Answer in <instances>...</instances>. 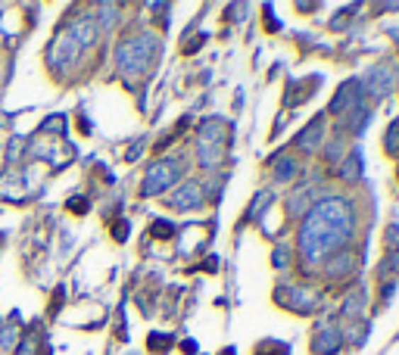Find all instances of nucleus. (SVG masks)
<instances>
[{"mask_svg": "<svg viewBox=\"0 0 399 355\" xmlns=\"http://www.w3.org/2000/svg\"><path fill=\"white\" fill-rule=\"evenodd\" d=\"M271 196H275L271 191H265V193H259V196H256V203H253V206H249V215L256 218V212H259L262 206H269V203H271Z\"/></svg>", "mask_w": 399, "mask_h": 355, "instance_id": "9d476101", "label": "nucleus"}, {"mask_svg": "<svg viewBox=\"0 0 399 355\" xmlns=\"http://www.w3.org/2000/svg\"><path fill=\"white\" fill-rule=\"evenodd\" d=\"M349 237H353V206L340 196H331L309 209L300 231V249L312 265H318L347 247Z\"/></svg>", "mask_w": 399, "mask_h": 355, "instance_id": "f257e3e1", "label": "nucleus"}, {"mask_svg": "<svg viewBox=\"0 0 399 355\" xmlns=\"http://www.w3.org/2000/svg\"><path fill=\"white\" fill-rule=\"evenodd\" d=\"M349 268H353V256H347V252H343V256H337V259L331 262L327 274H331V278H340V274H347Z\"/></svg>", "mask_w": 399, "mask_h": 355, "instance_id": "1a4fd4ad", "label": "nucleus"}, {"mask_svg": "<svg viewBox=\"0 0 399 355\" xmlns=\"http://www.w3.org/2000/svg\"><path fill=\"white\" fill-rule=\"evenodd\" d=\"M69 209H72V212H82V209H84V200H72V203H69Z\"/></svg>", "mask_w": 399, "mask_h": 355, "instance_id": "ddd939ff", "label": "nucleus"}, {"mask_svg": "<svg viewBox=\"0 0 399 355\" xmlns=\"http://www.w3.org/2000/svg\"><path fill=\"white\" fill-rule=\"evenodd\" d=\"M50 57H53V62H72L75 57H78V44L72 41V35H62L60 38V41L57 44H53V53H50Z\"/></svg>", "mask_w": 399, "mask_h": 355, "instance_id": "423d86ee", "label": "nucleus"}, {"mask_svg": "<svg viewBox=\"0 0 399 355\" xmlns=\"http://www.w3.org/2000/svg\"><path fill=\"white\" fill-rule=\"evenodd\" d=\"M322 128H325V122H322V118H315V122H312L309 128L300 134L296 147H303V150H315V147H318V134H322Z\"/></svg>", "mask_w": 399, "mask_h": 355, "instance_id": "6e6552de", "label": "nucleus"}, {"mask_svg": "<svg viewBox=\"0 0 399 355\" xmlns=\"http://www.w3.org/2000/svg\"><path fill=\"white\" fill-rule=\"evenodd\" d=\"M197 150H200V159L213 169V165H218V159H222L225 153V128L218 122H206L203 125V134L197 140Z\"/></svg>", "mask_w": 399, "mask_h": 355, "instance_id": "7ed1b4c3", "label": "nucleus"}, {"mask_svg": "<svg viewBox=\"0 0 399 355\" xmlns=\"http://www.w3.org/2000/svg\"><path fill=\"white\" fill-rule=\"evenodd\" d=\"M153 53H156V38L153 35H140V38L125 41L119 47V66H122V72H128V75L144 72V69L153 62Z\"/></svg>", "mask_w": 399, "mask_h": 355, "instance_id": "f03ea898", "label": "nucleus"}, {"mask_svg": "<svg viewBox=\"0 0 399 355\" xmlns=\"http://www.w3.org/2000/svg\"><path fill=\"white\" fill-rule=\"evenodd\" d=\"M172 206L175 209H197L203 206V187L200 184H184V187H178L175 193H172Z\"/></svg>", "mask_w": 399, "mask_h": 355, "instance_id": "39448f33", "label": "nucleus"}, {"mask_svg": "<svg viewBox=\"0 0 399 355\" xmlns=\"http://www.w3.org/2000/svg\"><path fill=\"white\" fill-rule=\"evenodd\" d=\"M178 175H181V169H178V162H172V159L150 165V171H147V178H144V193L150 196V193L169 191V187L178 181Z\"/></svg>", "mask_w": 399, "mask_h": 355, "instance_id": "20e7f679", "label": "nucleus"}, {"mask_svg": "<svg viewBox=\"0 0 399 355\" xmlns=\"http://www.w3.org/2000/svg\"><path fill=\"white\" fill-rule=\"evenodd\" d=\"M153 234H159V237H166V234H172V225H166V222H159L153 227Z\"/></svg>", "mask_w": 399, "mask_h": 355, "instance_id": "f8f14e48", "label": "nucleus"}, {"mask_svg": "<svg viewBox=\"0 0 399 355\" xmlns=\"http://www.w3.org/2000/svg\"><path fill=\"white\" fill-rule=\"evenodd\" d=\"M293 171H296V162L293 159H284V162H281V169H278V181L293 178Z\"/></svg>", "mask_w": 399, "mask_h": 355, "instance_id": "9b49d317", "label": "nucleus"}, {"mask_svg": "<svg viewBox=\"0 0 399 355\" xmlns=\"http://www.w3.org/2000/svg\"><path fill=\"white\" fill-rule=\"evenodd\" d=\"M387 91H393V69L378 66L371 75V94H387Z\"/></svg>", "mask_w": 399, "mask_h": 355, "instance_id": "0eeeda50", "label": "nucleus"}]
</instances>
